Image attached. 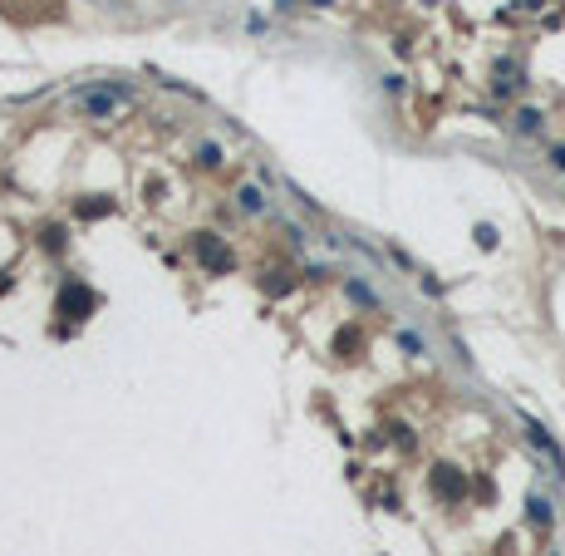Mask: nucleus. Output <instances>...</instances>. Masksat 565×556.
<instances>
[{"instance_id":"nucleus-6","label":"nucleus","mask_w":565,"mask_h":556,"mask_svg":"<svg viewBox=\"0 0 565 556\" xmlns=\"http://www.w3.org/2000/svg\"><path fill=\"white\" fill-rule=\"evenodd\" d=\"M103 212H113V202H79V217H103Z\"/></svg>"},{"instance_id":"nucleus-1","label":"nucleus","mask_w":565,"mask_h":556,"mask_svg":"<svg viewBox=\"0 0 565 556\" xmlns=\"http://www.w3.org/2000/svg\"><path fill=\"white\" fill-rule=\"evenodd\" d=\"M192 251H197V261H202L211 276H226V271H231V251H226V246H221L211 231H202V236L192 241Z\"/></svg>"},{"instance_id":"nucleus-4","label":"nucleus","mask_w":565,"mask_h":556,"mask_svg":"<svg viewBox=\"0 0 565 556\" xmlns=\"http://www.w3.org/2000/svg\"><path fill=\"white\" fill-rule=\"evenodd\" d=\"M551 517H556V507H551L546 497H531V522H541V527H546Z\"/></svg>"},{"instance_id":"nucleus-2","label":"nucleus","mask_w":565,"mask_h":556,"mask_svg":"<svg viewBox=\"0 0 565 556\" xmlns=\"http://www.w3.org/2000/svg\"><path fill=\"white\" fill-rule=\"evenodd\" d=\"M433 492L448 497V502H458V497L467 492V477H462L458 468H438V473H433Z\"/></svg>"},{"instance_id":"nucleus-8","label":"nucleus","mask_w":565,"mask_h":556,"mask_svg":"<svg viewBox=\"0 0 565 556\" xmlns=\"http://www.w3.org/2000/svg\"><path fill=\"white\" fill-rule=\"evenodd\" d=\"M551 168H561V173H565V143H556V148H551Z\"/></svg>"},{"instance_id":"nucleus-7","label":"nucleus","mask_w":565,"mask_h":556,"mask_svg":"<svg viewBox=\"0 0 565 556\" xmlns=\"http://www.w3.org/2000/svg\"><path fill=\"white\" fill-rule=\"evenodd\" d=\"M241 207H246V212H261V192L246 187V192H241Z\"/></svg>"},{"instance_id":"nucleus-3","label":"nucleus","mask_w":565,"mask_h":556,"mask_svg":"<svg viewBox=\"0 0 565 556\" xmlns=\"http://www.w3.org/2000/svg\"><path fill=\"white\" fill-rule=\"evenodd\" d=\"M526 434H531V444H536V448H546V453H551L556 473H565V463H561V448H556V439H551V434H546L541 424H531V419H526Z\"/></svg>"},{"instance_id":"nucleus-5","label":"nucleus","mask_w":565,"mask_h":556,"mask_svg":"<svg viewBox=\"0 0 565 556\" xmlns=\"http://www.w3.org/2000/svg\"><path fill=\"white\" fill-rule=\"evenodd\" d=\"M516 128H521V133H536V128H541V113H536V109H521V113H516Z\"/></svg>"}]
</instances>
